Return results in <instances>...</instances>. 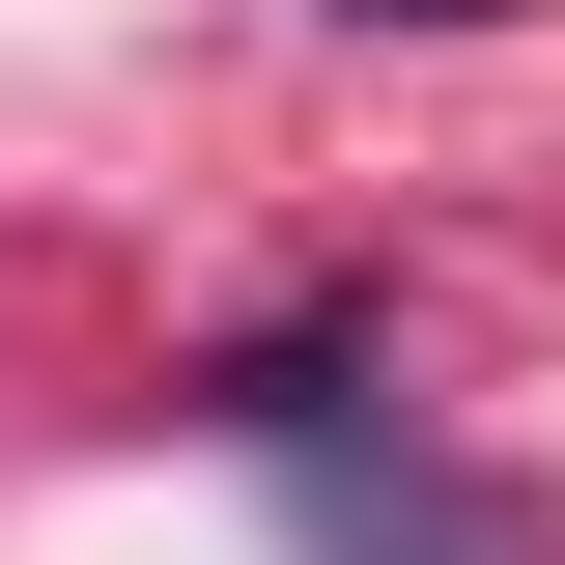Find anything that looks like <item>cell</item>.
Here are the masks:
<instances>
[{
    "instance_id": "cell-1",
    "label": "cell",
    "mask_w": 565,
    "mask_h": 565,
    "mask_svg": "<svg viewBox=\"0 0 565 565\" xmlns=\"http://www.w3.org/2000/svg\"><path fill=\"white\" fill-rule=\"evenodd\" d=\"M340 29H509V0H340Z\"/></svg>"
}]
</instances>
